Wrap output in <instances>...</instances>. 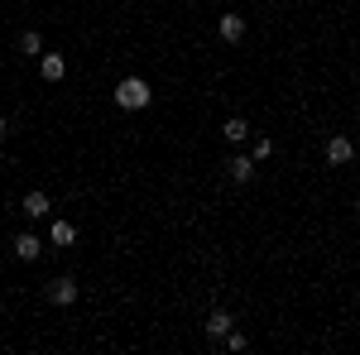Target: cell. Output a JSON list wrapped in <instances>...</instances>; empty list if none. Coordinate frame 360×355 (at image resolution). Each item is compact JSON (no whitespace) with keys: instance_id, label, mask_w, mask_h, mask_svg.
Instances as JSON below:
<instances>
[{"instance_id":"cell-1","label":"cell","mask_w":360,"mask_h":355,"mask_svg":"<svg viewBox=\"0 0 360 355\" xmlns=\"http://www.w3.org/2000/svg\"><path fill=\"white\" fill-rule=\"evenodd\" d=\"M149 101H154V91H149L144 77H120L115 82V106L120 110H144Z\"/></svg>"},{"instance_id":"cell-2","label":"cell","mask_w":360,"mask_h":355,"mask_svg":"<svg viewBox=\"0 0 360 355\" xmlns=\"http://www.w3.org/2000/svg\"><path fill=\"white\" fill-rule=\"evenodd\" d=\"M20 212H25L29 221H44L49 212H53V202H49V192H39V188H34V192H25V202H20Z\"/></svg>"},{"instance_id":"cell-15","label":"cell","mask_w":360,"mask_h":355,"mask_svg":"<svg viewBox=\"0 0 360 355\" xmlns=\"http://www.w3.org/2000/svg\"><path fill=\"white\" fill-rule=\"evenodd\" d=\"M5 135H10V125H5V115H0V139H5Z\"/></svg>"},{"instance_id":"cell-3","label":"cell","mask_w":360,"mask_h":355,"mask_svg":"<svg viewBox=\"0 0 360 355\" xmlns=\"http://www.w3.org/2000/svg\"><path fill=\"white\" fill-rule=\"evenodd\" d=\"M49 302L72 307V302H77V278H68V273H63V278H53V283H49Z\"/></svg>"},{"instance_id":"cell-14","label":"cell","mask_w":360,"mask_h":355,"mask_svg":"<svg viewBox=\"0 0 360 355\" xmlns=\"http://www.w3.org/2000/svg\"><path fill=\"white\" fill-rule=\"evenodd\" d=\"M269 154H274V139H255V149H250V159H255V164H264Z\"/></svg>"},{"instance_id":"cell-8","label":"cell","mask_w":360,"mask_h":355,"mask_svg":"<svg viewBox=\"0 0 360 355\" xmlns=\"http://www.w3.org/2000/svg\"><path fill=\"white\" fill-rule=\"evenodd\" d=\"M15 254H20V259H39V254H44V240H39L34 231H20V235H15Z\"/></svg>"},{"instance_id":"cell-4","label":"cell","mask_w":360,"mask_h":355,"mask_svg":"<svg viewBox=\"0 0 360 355\" xmlns=\"http://www.w3.org/2000/svg\"><path fill=\"white\" fill-rule=\"evenodd\" d=\"M351 159H356V144H351L346 135H332V139H327V164L341 168V164H351Z\"/></svg>"},{"instance_id":"cell-7","label":"cell","mask_w":360,"mask_h":355,"mask_svg":"<svg viewBox=\"0 0 360 355\" xmlns=\"http://www.w3.org/2000/svg\"><path fill=\"white\" fill-rule=\"evenodd\" d=\"M231 327H236V317H231V312H221V307H217V312H212V317L202 322V331H207L212 341H221V336H226Z\"/></svg>"},{"instance_id":"cell-11","label":"cell","mask_w":360,"mask_h":355,"mask_svg":"<svg viewBox=\"0 0 360 355\" xmlns=\"http://www.w3.org/2000/svg\"><path fill=\"white\" fill-rule=\"evenodd\" d=\"M49 240H53V245H77V226H72V221H53Z\"/></svg>"},{"instance_id":"cell-9","label":"cell","mask_w":360,"mask_h":355,"mask_svg":"<svg viewBox=\"0 0 360 355\" xmlns=\"http://www.w3.org/2000/svg\"><path fill=\"white\" fill-rule=\"evenodd\" d=\"M226 173H231V183H250V178H255V159H250V154H236V159L226 164Z\"/></svg>"},{"instance_id":"cell-5","label":"cell","mask_w":360,"mask_h":355,"mask_svg":"<svg viewBox=\"0 0 360 355\" xmlns=\"http://www.w3.org/2000/svg\"><path fill=\"white\" fill-rule=\"evenodd\" d=\"M39 72H44V82H63V77H68V58L63 53H39Z\"/></svg>"},{"instance_id":"cell-10","label":"cell","mask_w":360,"mask_h":355,"mask_svg":"<svg viewBox=\"0 0 360 355\" xmlns=\"http://www.w3.org/2000/svg\"><path fill=\"white\" fill-rule=\"evenodd\" d=\"M221 135L231 139V144H240V139H250V120L245 115H231V120L221 125Z\"/></svg>"},{"instance_id":"cell-13","label":"cell","mask_w":360,"mask_h":355,"mask_svg":"<svg viewBox=\"0 0 360 355\" xmlns=\"http://www.w3.org/2000/svg\"><path fill=\"white\" fill-rule=\"evenodd\" d=\"M221 346H226V351H236V355H240V351H250V336H245V331H236V327H231V331L221 336Z\"/></svg>"},{"instance_id":"cell-12","label":"cell","mask_w":360,"mask_h":355,"mask_svg":"<svg viewBox=\"0 0 360 355\" xmlns=\"http://www.w3.org/2000/svg\"><path fill=\"white\" fill-rule=\"evenodd\" d=\"M20 53H29V58L44 53V39H39V29H25V34H20Z\"/></svg>"},{"instance_id":"cell-6","label":"cell","mask_w":360,"mask_h":355,"mask_svg":"<svg viewBox=\"0 0 360 355\" xmlns=\"http://www.w3.org/2000/svg\"><path fill=\"white\" fill-rule=\"evenodd\" d=\"M217 34H221L226 44H240V39H245V20H240V15H221V20H217Z\"/></svg>"}]
</instances>
